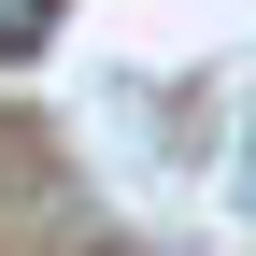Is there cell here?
Instances as JSON below:
<instances>
[{
  "mask_svg": "<svg viewBox=\"0 0 256 256\" xmlns=\"http://www.w3.org/2000/svg\"><path fill=\"white\" fill-rule=\"evenodd\" d=\"M57 14H72V0H0V72H28V57L57 43Z\"/></svg>",
  "mask_w": 256,
  "mask_h": 256,
  "instance_id": "obj_1",
  "label": "cell"
}]
</instances>
